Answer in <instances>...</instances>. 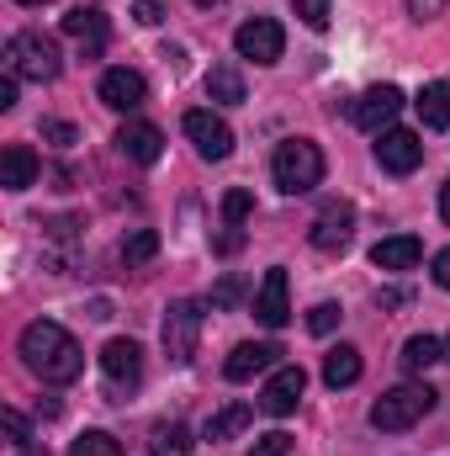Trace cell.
<instances>
[{
  "label": "cell",
  "instance_id": "14",
  "mask_svg": "<svg viewBox=\"0 0 450 456\" xmlns=\"http://www.w3.org/2000/svg\"><path fill=\"white\" fill-rule=\"evenodd\" d=\"M308 239H313V249H324V255L350 249V239H355V208H350V202H329V208L313 218Z\"/></svg>",
  "mask_w": 450,
  "mask_h": 456
},
{
  "label": "cell",
  "instance_id": "41",
  "mask_svg": "<svg viewBox=\"0 0 450 456\" xmlns=\"http://www.w3.org/2000/svg\"><path fill=\"white\" fill-rule=\"evenodd\" d=\"M21 456H48V446H21Z\"/></svg>",
  "mask_w": 450,
  "mask_h": 456
},
{
  "label": "cell",
  "instance_id": "7",
  "mask_svg": "<svg viewBox=\"0 0 450 456\" xmlns=\"http://www.w3.org/2000/svg\"><path fill=\"white\" fill-rule=\"evenodd\" d=\"M101 377H107L112 393H133V387L143 382V345L127 340V335L107 340L101 345Z\"/></svg>",
  "mask_w": 450,
  "mask_h": 456
},
{
  "label": "cell",
  "instance_id": "20",
  "mask_svg": "<svg viewBox=\"0 0 450 456\" xmlns=\"http://www.w3.org/2000/svg\"><path fill=\"white\" fill-rule=\"evenodd\" d=\"M249 419H254V409H249V403H223V409L202 425V441H213V446H218V441H233V436H244V430H249Z\"/></svg>",
  "mask_w": 450,
  "mask_h": 456
},
{
  "label": "cell",
  "instance_id": "21",
  "mask_svg": "<svg viewBox=\"0 0 450 456\" xmlns=\"http://www.w3.org/2000/svg\"><path fill=\"white\" fill-rule=\"evenodd\" d=\"M249 91H244V75H238V64H213L207 69V102H218V107H238Z\"/></svg>",
  "mask_w": 450,
  "mask_h": 456
},
{
  "label": "cell",
  "instance_id": "31",
  "mask_svg": "<svg viewBox=\"0 0 450 456\" xmlns=\"http://www.w3.org/2000/svg\"><path fill=\"white\" fill-rule=\"evenodd\" d=\"M329 11H334V0H297L302 27H313V32H324V27H329Z\"/></svg>",
  "mask_w": 450,
  "mask_h": 456
},
{
  "label": "cell",
  "instance_id": "13",
  "mask_svg": "<svg viewBox=\"0 0 450 456\" xmlns=\"http://www.w3.org/2000/svg\"><path fill=\"white\" fill-rule=\"evenodd\" d=\"M96 96H101V107H112V112H138L143 102H149V86H143V75L138 69H107L101 80H96Z\"/></svg>",
  "mask_w": 450,
  "mask_h": 456
},
{
  "label": "cell",
  "instance_id": "26",
  "mask_svg": "<svg viewBox=\"0 0 450 456\" xmlns=\"http://www.w3.org/2000/svg\"><path fill=\"white\" fill-rule=\"evenodd\" d=\"M154 446H159V456H191L197 436H191L181 419H170V425H159V430H154Z\"/></svg>",
  "mask_w": 450,
  "mask_h": 456
},
{
  "label": "cell",
  "instance_id": "17",
  "mask_svg": "<svg viewBox=\"0 0 450 456\" xmlns=\"http://www.w3.org/2000/svg\"><path fill=\"white\" fill-rule=\"evenodd\" d=\"M276 345L270 340H244V345H233V355L223 361V377L228 382H249V377H260V371H270L276 366Z\"/></svg>",
  "mask_w": 450,
  "mask_h": 456
},
{
  "label": "cell",
  "instance_id": "11",
  "mask_svg": "<svg viewBox=\"0 0 450 456\" xmlns=\"http://www.w3.org/2000/svg\"><path fill=\"white\" fill-rule=\"evenodd\" d=\"M254 319H260L265 330H281V324L292 319V281H286L281 265H270V271L260 276V287H254Z\"/></svg>",
  "mask_w": 450,
  "mask_h": 456
},
{
  "label": "cell",
  "instance_id": "16",
  "mask_svg": "<svg viewBox=\"0 0 450 456\" xmlns=\"http://www.w3.org/2000/svg\"><path fill=\"white\" fill-rule=\"evenodd\" d=\"M419 260H424V239H414V233H387V239L371 244L376 271H414Z\"/></svg>",
  "mask_w": 450,
  "mask_h": 456
},
{
  "label": "cell",
  "instance_id": "9",
  "mask_svg": "<svg viewBox=\"0 0 450 456\" xmlns=\"http://www.w3.org/2000/svg\"><path fill=\"white\" fill-rule=\"evenodd\" d=\"M376 165H382L387 175H414V170L424 165V138L408 133V127H387V133H376Z\"/></svg>",
  "mask_w": 450,
  "mask_h": 456
},
{
  "label": "cell",
  "instance_id": "10",
  "mask_svg": "<svg viewBox=\"0 0 450 456\" xmlns=\"http://www.w3.org/2000/svg\"><path fill=\"white\" fill-rule=\"evenodd\" d=\"M398 112H403V91L398 86H371L360 102H350V122L360 133H387L398 122Z\"/></svg>",
  "mask_w": 450,
  "mask_h": 456
},
{
  "label": "cell",
  "instance_id": "1",
  "mask_svg": "<svg viewBox=\"0 0 450 456\" xmlns=\"http://www.w3.org/2000/svg\"><path fill=\"white\" fill-rule=\"evenodd\" d=\"M21 361H27V371L32 377H43L48 387H69L80 371H85V350L80 340L64 330V324H53V319H32L27 330H21Z\"/></svg>",
  "mask_w": 450,
  "mask_h": 456
},
{
  "label": "cell",
  "instance_id": "32",
  "mask_svg": "<svg viewBox=\"0 0 450 456\" xmlns=\"http://www.w3.org/2000/svg\"><path fill=\"white\" fill-rule=\"evenodd\" d=\"M254 456H292V436H286V430L260 436V441H254Z\"/></svg>",
  "mask_w": 450,
  "mask_h": 456
},
{
  "label": "cell",
  "instance_id": "44",
  "mask_svg": "<svg viewBox=\"0 0 450 456\" xmlns=\"http://www.w3.org/2000/svg\"><path fill=\"white\" fill-rule=\"evenodd\" d=\"M197 5H218V0H197Z\"/></svg>",
  "mask_w": 450,
  "mask_h": 456
},
{
  "label": "cell",
  "instance_id": "12",
  "mask_svg": "<svg viewBox=\"0 0 450 456\" xmlns=\"http://www.w3.org/2000/svg\"><path fill=\"white\" fill-rule=\"evenodd\" d=\"M302 393H308V371L302 366H276L265 377V387H260V409L281 419V414H292L302 403Z\"/></svg>",
  "mask_w": 450,
  "mask_h": 456
},
{
  "label": "cell",
  "instance_id": "25",
  "mask_svg": "<svg viewBox=\"0 0 450 456\" xmlns=\"http://www.w3.org/2000/svg\"><path fill=\"white\" fill-rule=\"evenodd\" d=\"M154 255H159V233H154V228H133V233L122 239V260H127V265H149Z\"/></svg>",
  "mask_w": 450,
  "mask_h": 456
},
{
  "label": "cell",
  "instance_id": "27",
  "mask_svg": "<svg viewBox=\"0 0 450 456\" xmlns=\"http://www.w3.org/2000/svg\"><path fill=\"white\" fill-rule=\"evenodd\" d=\"M69 456H122V446H117L107 430H80L75 446H69Z\"/></svg>",
  "mask_w": 450,
  "mask_h": 456
},
{
  "label": "cell",
  "instance_id": "35",
  "mask_svg": "<svg viewBox=\"0 0 450 456\" xmlns=\"http://www.w3.org/2000/svg\"><path fill=\"white\" fill-rule=\"evenodd\" d=\"M133 16H138L143 27H159V21H165V5H159V0H133Z\"/></svg>",
  "mask_w": 450,
  "mask_h": 456
},
{
  "label": "cell",
  "instance_id": "42",
  "mask_svg": "<svg viewBox=\"0 0 450 456\" xmlns=\"http://www.w3.org/2000/svg\"><path fill=\"white\" fill-rule=\"evenodd\" d=\"M16 5H48V0H16Z\"/></svg>",
  "mask_w": 450,
  "mask_h": 456
},
{
  "label": "cell",
  "instance_id": "15",
  "mask_svg": "<svg viewBox=\"0 0 450 456\" xmlns=\"http://www.w3.org/2000/svg\"><path fill=\"white\" fill-rule=\"evenodd\" d=\"M117 149H122L133 165H154V159L165 154V133H159L154 122H138V117H127V122L117 127Z\"/></svg>",
  "mask_w": 450,
  "mask_h": 456
},
{
  "label": "cell",
  "instance_id": "37",
  "mask_svg": "<svg viewBox=\"0 0 450 456\" xmlns=\"http://www.w3.org/2000/svg\"><path fill=\"white\" fill-rule=\"evenodd\" d=\"M16 96H21V80L5 69V80H0V112H11V107H16Z\"/></svg>",
  "mask_w": 450,
  "mask_h": 456
},
{
  "label": "cell",
  "instance_id": "30",
  "mask_svg": "<svg viewBox=\"0 0 450 456\" xmlns=\"http://www.w3.org/2000/svg\"><path fill=\"white\" fill-rule=\"evenodd\" d=\"M43 143L69 149V143H80V127L75 122H59V117H43Z\"/></svg>",
  "mask_w": 450,
  "mask_h": 456
},
{
  "label": "cell",
  "instance_id": "39",
  "mask_svg": "<svg viewBox=\"0 0 450 456\" xmlns=\"http://www.w3.org/2000/svg\"><path fill=\"white\" fill-rule=\"evenodd\" d=\"M238 244H244V233H238V228H233V233H223V239H218V255H233V249H238Z\"/></svg>",
  "mask_w": 450,
  "mask_h": 456
},
{
  "label": "cell",
  "instance_id": "8",
  "mask_svg": "<svg viewBox=\"0 0 450 456\" xmlns=\"http://www.w3.org/2000/svg\"><path fill=\"white\" fill-rule=\"evenodd\" d=\"M181 127H186V138L197 143L202 159H228L233 154V127L213 107H191V112L181 117Z\"/></svg>",
  "mask_w": 450,
  "mask_h": 456
},
{
  "label": "cell",
  "instance_id": "5",
  "mask_svg": "<svg viewBox=\"0 0 450 456\" xmlns=\"http://www.w3.org/2000/svg\"><path fill=\"white\" fill-rule=\"evenodd\" d=\"M159 340H165V355H170V366H191V355H197V340H202V308H197L191 297H175V303L165 308Z\"/></svg>",
  "mask_w": 450,
  "mask_h": 456
},
{
  "label": "cell",
  "instance_id": "33",
  "mask_svg": "<svg viewBox=\"0 0 450 456\" xmlns=\"http://www.w3.org/2000/svg\"><path fill=\"white\" fill-rule=\"evenodd\" d=\"M5 436H11V446L21 452V446H32V425L16 414V409H5Z\"/></svg>",
  "mask_w": 450,
  "mask_h": 456
},
{
  "label": "cell",
  "instance_id": "2",
  "mask_svg": "<svg viewBox=\"0 0 450 456\" xmlns=\"http://www.w3.org/2000/svg\"><path fill=\"white\" fill-rule=\"evenodd\" d=\"M430 409H435V387H424V382H398V387H387V393L371 403V430L403 436V430H414Z\"/></svg>",
  "mask_w": 450,
  "mask_h": 456
},
{
  "label": "cell",
  "instance_id": "36",
  "mask_svg": "<svg viewBox=\"0 0 450 456\" xmlns=\"http://www.w3.org/2000/svg\"><path fill=\"white\" fill-rule=\"evenodd\" d=\"M446 5L450 0H408V16H414V21H430V16H440Z\"/></svg>",
  "mask_w": 450,
  "mask_h": 456
},
{
  "label": "cell",
  "instance_id": "23",
  "mask_svg": "<svg viewBox=\"0 0 450 456\" xmlns=\"http://www.w3.org/2000/svg\"><path fill=\"white\" fill-rule=\"evenodd\" d=\"M414 107L424 117V127H450V80H430Z\"/></svg>",
  "mask_w": 450,
  "mask_h": 456
},
{
  "label": "cell",
  "instance_id": "6",
  "mask_svg": "<svg viewBox=\"0 0 450 456\" xmlns=\"http://www.w3.org/2000/svg\"><path fill=\"white\" fill-rule=\"evenodd\" d=\"M233 48H238V59L276 64V59L286 53V32H281V21H276V16H249V21L233 32Z\"/></svg>",
  "mask_w": 450,
  "mask_h": 456
},
{
  "label": "cell",
  "instance_id": "28",
  "mask_svg": "<svg viewBox=\"0 0 450 456\" xmlns=\"http://www.w3.org/2000/svg\"><path fill=\"white\" fill-rule=\"evenodd\" d=\"M249 213H254V197H249L244 186H233V191H223V224H228V228H238L244 218H249Z\"/></svg>",
  "mask_w": 450,
  "mask_h": 456
},
{
  "label": "cell",
  "instance_id": "40",
  "mask_svg": "<svg viewBox=\"0 0 450 456\" xmlns=\"http://www.w3.org/2000/svg\"><path fill=\"white\" fill-rule=\"evenodd\" d=\"M440 218H446V224H450V181H446V186H440Z\"/></svg>",
  "mask_w": 450,
  "mask_h": 456
},
{
  "label": "cell",
  "instance_id": "29",
  "mask_svg": "<svg viewBox=\"0 0 450 456\" xmlns=\"http://www.w3.org/2000/svg\"><path fill=\"white\" fill-rule=\"evenodd\" d=\"M339 319H344V308H339V303H318V308L308 314V330L324 340V335H334V330H339Z\"/></svg>",
  "mask_w": 450,
  "mask_h": 456
},
{
  "label": "cell",
  "instance_id": "34",
  "mask_svg": "<svg viewBox=\"0 0 450 456\" xmlns=\"http://www.w3.org/2000/svg\"><path fill=\"white\" fill-rule=\"evenodd\" d=\"M238 292H244V287H238V276H223V281L213 287V308H233V303H238Z\"/></svg>",
  "mask_w": 450,
  "mask_h": 456
},
{
  "label": "cell",
  "instance_id": "38",
  "mask_svg": "<svg viewBox=\"0 0 450 456\" xmlns=\"http://www.w3.org/2000/svg\"><path fill=\"white\" fill-rule=\"evenodd\" d=\"M430 276H435V287H440V292H450V244L435 255V271H430Z\"/></svg>",
  "mask_w": 450,
  "mask_h": 456
},
{
  "label": "cell",
  "instance_id": "19",
  "mask_svg": "<svg viewBox=\"0 0 450 456\" xmlns=\"http://www.w3.org/2000/svg\"><path fill=\"white\" fill-rule=\"evenodd\" d=\"M37 154L27 149V143H11L5 154H0V186L5 191H27V186H37Z\"/></svg>",
  "mask_w": 450,
  "mask_h": 456
},
{
  "label": "cell",
  "instance_id": "3",
  "mask_svg": "<svg viewBox=\"0 0 450 456\" xmlns=\"http://www.w3.org/2000/svg\"><path fill=\"white\" fill-rule=\"evenodd\" d=\"M270 181L286 191V197H302L313 186H324V149L313 138H286L270 159Z\"/></svg>",
  "mask_w": 450,
  "mask_h": 456
},
{
  "label": "cell",
  "instance_id": "18",
  "mask_svg": "<svg viewBox=\"0 0 450 456\" xmlns=\"http://www.w3.org/2000/svg\"><path fill=\"white\" fill-rule=\"evenodd\" d=\"M64 32L85 43V59H96V53L107 48V32H112V27H107V16H101L96 5H75V11L64 16Z\"/></svg>",
  "mask_w": 450,
  "mask_h": 456
},
{
  "label": "cell",
  "instance_id": "4",
  "mask_svg": "<svg viewBox=\"0 0 450 456\" xmlns=\"http://www.w3.org/2000/svg\"><path fill=\"white\" fill-rule=\"evenodd\" d=\"M5 69H11L16 80H37V86H48V80H59L64 53H59V43H53L48 32H16V37L5 43Z\"/></svg>",
  "mask_w": 450,
  "mask_h": 456
},
{
  "label": "cell",
  "instance_id": "24",
  "mask_svg": "<svg viewBox=\"0 0 450 456\" xmlns=\"http://www.w3.org/2000/svg\"><path fill=\"white\" fill-rule=\"evenodd\" d=\"M435 361H446V350H440V340H435V335H414V340L403 345V371H408V377L430 371Z\"/></svg>",
  "mask_w": 450,
  "mask_h": 456
},
{
  "label": "cell",
  "instance_id": "22",
  "mask_svg": "<svg viewBox=\"0 0 450 456\" xmlns=\"http://www.w3.org/2000/svg\"><path fill=\"white\" fill-rule=\"evenodd\" d=\"M324 382L329 387H350V382H360V350L355 345H334L329 355H324Z\"/></svg>",
  "mask_w": 450,
  "mask_h": 456
},
{
  "label": "cell",
  "instance_id": "43",
  "mask_svg": "<svg viewBox=\"0 0 450 456\" xmlns=\"http://www.w3.org/2000/svg\"><path fill=\"white\" fill-rule=\"evenodd\" d=\"M440 350H446V361H450V335H446V340H440Z\"/></svg>",
  "mask_w": 450,
  "mask_h": 456
}]
</instances>
